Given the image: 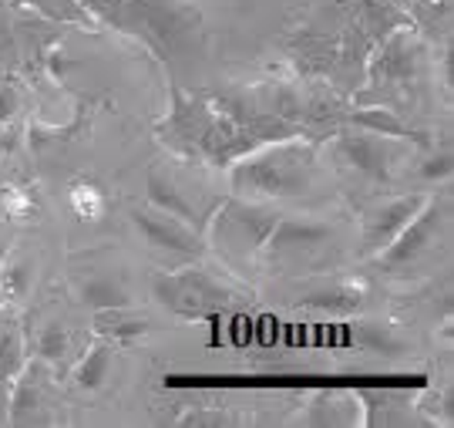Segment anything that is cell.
<instances>
[{
	"label": "cell",
	"mask_w": 454,
	"mask_h": 428,
	"mask_svg": "<svg viewBox=\"0 0 454 428\" xmlns=\"http://www.w3.org/2000/svg\"><path fill=\"white\" fill-rule=\"evenodd\" d=\"M357 247V219L343 210H296L279 213L260 253V273L273 281L330 273Z\"/></svg>",
	"instance_id": "1"
},
{
	"label": "cell",
	"mask_w": 454,
	"mask_h": 428,
	"mask_svg": "<svg viewBox=\"0 0 454 428\" xmlns=\"http://www.w3.org/2000/svg\"><path fill=\"white\" fill-rule=\"evenodd\" d=\"M431 84H434V48L411 24H404L373 48L364 67V82L350 95V105H380L411 122L424 112Z\"/></svg>",
	"instance_id": "2"
},
{
	"label": "cell",
	"mask_w": 454,
	"mask_h": 428,
	"mask_svg": "<svg viewBox=\"0 0 454 428\" xmlns=\"http://www.w3.org/2000/svg\"><path fill=\"white\" fill-rule=\"evenodd\" d=\"M229 189L239 199H256V202H290L317 189L324 176V159H320V142L309 139H283V142H266L239 155L226 169Z\"/></svg>",
	"instance_id": "3"
},
{
	"label": "cell",
	"mask_w": 454,
	"mask_h": 428,
	"mask_svg": "<svg viewBox=\"0 0 454 428\" xmlns=\"http://www.w3.org/2000/svg\"><path fill=\"white\" fill-rule=\"evenodd\" d=\"M418 155V142L371 132L350 122H343L320 142V159L337 169L350 186H357L360 193H371V199L394 193L397 182L404 179L407 165H414Z\"/></svg>",
	"instance_id": "4"
},
{
	"label": "cell",
	"mask_w": 454,
	"mask_h": 428,
	"mask_svg": "<svg viewBox=\"0 0 454 428\" xmlns=\"http://www.w3.org/2000/svg\"><path fill=\"white\" fill-rule=\"evenodd\" d=\"M276 219H279V206L276 202H256V199L223 196L209 216L202 240H206V253H212L223 270H229L239 281H253L260 277V253L266 236L273 233Z\"/></svg>",
	"instance_id": "5"
},
{
	"label": "cell",
	"mask_w": 454,
	"mask_h": 428,
	"mask_svg": "<svg viewBox=\"0 0 454 428\" xmlns=\"http://www.w3.org/2000/svg\"><path fill=\"white\" fill-rule=\"evenodd\" d=\"M451 253V199L431 193L421 213L373 257L371 264L387 281H418L434 273Z\"/></svg>",
	"instance_id": "6"
},
{
	"label": "cell",
	"mask_w": 454,
	"mask_h": 428,
	"mask_svg": "<svg viewBox=\"0 0 454 428\" xmlns=\"http://www.w3.org/2000/svg\"><path fill=\"white\" fill-rule=\"evenodd\" d=\"M152 297L176 317L209 321V317L246 307L253 300V287L232 277L223 266H202L195 260V264H182L168 273H159L152 281Z\"/></svg>",
	"instance_id": "7"
},
{
	"label": "cell",
	"mask_w": 454,
	"mask_h": 428,
	"mask_svg": "<svg viewBox=\"0 0 454 428\" xmlns=\"http://www.w3.org/2000/svg\"><path fill=\"white\" fill-rule=\"evenodd\" d=\"M67 287L74 300L88 311H105V307H125L135 304L131 290V270L125 253L118 247H84L67 257L65 266Z\"/></svg>",
	"instance_id": "8"
},
{
	"label": "cell",
	"mask_w": 454,
	"mask_h": 428,
	"mask_svg": "<svg viewBox=\"0 0 454 428\" xmlns=\"http://www.w3.org/2000/svg\"><path fill=\"white\" fill-rule=\"evenodd\" d=\"M145 193L148 206L162 210V213L182 219L192 230H206L209 216L215 213V206L223 202V196H212L209 189L192 176V165L182 159H159L148 165L145 172Z\"/></svg>",
	"instance_id": "9"
},
{
	"label": "cell",
	"mask_w": 454,
	"mask_h": 428,
	"mask_svg": "<svg viewBox=\"0 0 454 428\" xmlns=\"http://www.w3.org/2000/svg\"><path fill=\"white\" fill-rule=\"evenodd\" d=\"M61 422V392L54 368L41 358H27L20 375L11 381V401H7V425L44 428Z\"/></svg>",
	"instance_id": "10"
},
{
	"label": "cell",
	"mask_w": 454,
	"mask_h": 428,
	"mask_svg": "<svg viewBox=\"0 0 454 428\" xmlns=\"http://www.w3.org/2000/svg\"><path fill=\"white\" fill-rule=\"evenodd\" d=\"M431 193H384V196H373L357 219V250L360 257L373 260L380 250L387 247L397 233L404 230L414 216L421 213V206L427 202Z\"/></svg>",
	"instance_id": "11"
},
{
	"label": "cell",
	"mask_w": 454,
	"mask_h": 428,
	"mask_svg": "<svg viewBox=\"0 0 454 428\" xmlns=\"http://www.w3.org/2000/svg\"><path fill=\"white\" fill-rule=\"evenodd\" d=\"M131 223H135V230L142 236V243L155 257L168 260V264L182 266V264H195V260L206 257L202 233L185 226L176 216L155 210V206H131Z\"/></svg>",
	"instance_id": "12"
},
{
	"label": "cell",
	"mask_w": 454,
	"mask_h": 428,
	"mask_svg": "<svg viewBox=\"0 0 454 428\" xmlns=\"http://www.w3.org/2000/svg\"><path fill=\"white\" fill-rule=\"evenodd\" d=\"M371 290L360 281H324L309 294L296 300V307L307 313H326V317H354L367 307Z\"/></svg>",
	"instance_id": "13"
},
{
	"label": "cell",
	"mask_w": 454,
	"mask_h": 428,
	"mask_svg": "<svg viewBox=\"0 0 454 428\" xmlns=\"http://www.w3.org/2000/svg\"><path fill=\"white\" fill-rule=\"evenodd\" d=\"M88 334H78L67 321H48L34 337V358H41L44 364L54 368V375L61 378L71 371V364L82 358V351L88 347Z\"/></svg>",
	"instance_id": "14"
},
{
	"label": "cell",
	"mask_w": 454,
	"mask_h": 428,
	"mask_svg": "<svg viewBox=\"0 0 454 428\" xmlns=\"http://www.w3.org/2000/svg\"><path fill=\"white\" fill-rule=\"evenodd\" d=\"M114 361H118V347H114L112 341H105V337H91L88 347L82 351V358L71 364L67 378H71V384H74L78 392L95 395V392H101V388L112 381Z\"/></svg>",
	"instance_id": "15"
},
{
	"label": "cell",
	"mask_w": 454,
	"mask_h": 428,
	"mask_svg": "<svg viewBox=\"0 0 454 428\" xmlns=\"http://www.w3.org/2000/svg\"><path fill=\"white\" fill-rule=\"evenodd\" d=\"M27 358H31V345H27L20 313L11 304H0V384H11Z\"/></svg>",
	"instance_id": "16"
},
{
	"label": "cell",
	"mask_w": 454,
	"mask_h": 428,
	"mask_svg": "<svg viewBox=\"0 0 454 428\" xmlns=\"http://www.w3.org/2000/svg\"><path fill=\"white\" fill-rule=\"evenodd\" d=\"M91 334L112 341L114 347H129L148 334V317L142 311H135V304L105 307V311L91 313Z\"/></svg>",
	"instance_id": "17"
},
{
	"label": "cell",
	"mask_w": 454,
	"mask_h": 428,
	"mask_svg": "<svg viewBox=\"0 0 454 428\" xmlns=\"http://www.w3.org/2000/svg\"><path fill=\"white\" fill-rule=\"evenodd\" d=\"M34 283H37V260H34V253L11 247L7 257H4V264H0V304L20 307L34 294Z\"/></svg>",
	"instance_id": "18"
},
{
	"label": "cell",
	"mask_w": 454,
	"mask_h": 428,
	"mask_svg": "<svg viewBox=\"0 0 454 428\" xmlns=\"http://www.w3.org/2000/svg\"><path fill=\"white\" fill-rule=\"evenodd\" d=\"M407 20L431 48H448V41H451V0H411Z\"/></svg>",
	"instance_id": "19"
},
{
	"label": "cell",
	"mask_w": 454,
	"mask_h": 428,
	"mask_svg": "<svg viewBox=\"0 0 454 428\" xmlns=\"http://www.w3.org/2000/svg\"><path fill=\"white\" fill-rule=\"evenodd\" d=\"M309 422L313 425H357V395H350V392H324V395H317L313 408H309Z\"/></svg>",
	"instance_id": "20"
},
{
	"label": "cell",
	"mask_w": 454,
	"mask_h": 428,
	"mask_svg": "<svg viewBox=\"0 0 454 428\" xmlns=\"http://www.w3.org/2000/svg\"><path fill=\"white\" fill-rule=\"evenodd\" d=\"M367 401V422L371 425H407V395H394V392H371L364 395Z\"/></svg>",
	"instance_id": "21"
},
{
	"label": "cell",
	"mask_w": 454,
	"mask_h": 428,
	"mask_svg": "<svg viewBox=\"0 0 454 428\" xmlns=\"http://www.w3.org/2000/svg\"><path fill=\"white\" fill-rule=\"evenodd\" d=\"M11 4H24V7H31L41 17L58 20V24H91V17L84 14L78 0H11Z\"/></svg>",
	"instance_id": "22"
},
{
	"label": "cell",
	"mask_w": 454,
	"mask_h": 428,
	"mask_svg": "<svg viewBox=\"0 0 454 428\" xmlns=\"http://www.w3.org/2000/svg\"><path fill=\"white\" fill-rule=\"evenodd\" d=\"M20 58V20L11 14V0H0V67H14Z\"/></svg>",
	"instance_id": "23"
},
{
	"label": "cell",
	"mask_w": 454,
	"mask_h": 428,
	"mask_svg": "<svg viewBox=\"0 0 454 428\" xmlns=\"http://www.w3.org/2000/svg\"><path fill=\"white\" fill-rule=\"evenodd\" d=\"M357 341L364 347L377 351V354H387V358L404 347L401 345V334H394L387 324H364V328H357Z\"/></svg>",
	"instance_id": "24"
},
{
	"label": "cell",
	"mask_w": 454,
	"mask_h": 428,
	"mask_svg": "<svg viewBox=\"0 0 454 428\" xmlns=\"http://www.w3.org/2000/svg\"><path fill=\"white\" fill-rule=\"evenodd\" d=\"M20 112V84L14 78V67H0V129L14 125Z\"/></svg>",
	"instance_id": "25"
},
{
	"label": "cell",
	"mask_w": 454,
	"mask_h": 428,
	"mask_svg": "<svg viewBox=\"0 0 454 428\" xmlns=\"http://www.w3.org/2000/svg\"><path fill=\"white\" fill-rule=\"evenodd\" d=\"M421 159V169H418V176H421L424 182L427 179H448L451 176V152L448 148H438V152H424V155H418Z\"/></svg>",
	"instance_id": "26"
},
{
	"label": "cell",
	"mask_w": 454,
	"mask_h": 428,
	"mask_svg": "<svg viewBox=\"0 0 454 428\" xmlns=\"http://www.w3.org/2000/svg\"><path fill=\"white\" fill-rule=\"evenodd\" d=\"M179 425H239V415H226V408H189Z\"/></svg>",
	"instance_id": "27"
},
{
	"label": "cell",
	"mask_w": 454,
	"mask_h": 428,
	"mask_svg": "<svg viewBox=\"0 0 454 428\" xmlns=\"http://www.w3.org/2000/svg\"><path fill=\"white\" fill-rule=\"evenodd\" d=\"M11 247H14V226L7 219H0V264H4V257H7Z\"/></svg>",
	"instance_id": "28"
},
{
	"label": "cell",
	"mask_w": 454,
	"mask_h": 428,
	"mask_svg": "<svg viewBox=\"0 0 454 428\" xmlns=\"http://www.w3.org/2000/svg\"><path fill=\"white\" fill-rule=\"evenodd\" d=\"M7 401H11V384H0V425H7Z\"/></svg>",
	"instance_id": "29"
}]
</instances>
